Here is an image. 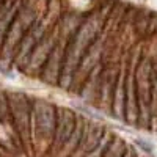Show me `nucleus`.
<instances>
[{"label": "nucleus", "instance_id": "5", "mask_svg": "<svg viewBox=\"0 0 157 157\" xmlns=\"http://www.w3.org/2000/svg\"><path fill=\"white\" fill-rule=\"evenodd\" d=\"M83 120L80 116H77V124L72 130L71 137L68 138V141L63 145V148L58 151V154L55 157H72L74 152L77 151L78 145H80V140H82V135H83Z\"/></svg>", "mask_w": 157, "mask_h": 157}, {"label": "nucleus", "instance_id": "11", "mask_svg": "<svg viewBox=\"0 0 157 157\" xmlns=\"http://www.w3.org/2000/svg\"><path fill=\"white\" fill-rule=\"evenodd\" d=\"M123 157H137V155H135V152L132 149H126V152L123 154Z\"/></svg>", "mask_w": 157, "mask_h": 157}, {"label": "nucleus", "instance_id": "10", "mask_svg": "<svg viewBox=\"0 0 157 157\" xmlns=\"http://www.w3.org/2000/svg\"><path fill=\"white\" fill-rule=\"evenodd\" d=\"M0 121L3 123H11V113H10V105H8V96L0 91Z\"/></svg>", "mask_w": 157, "mask_h": 157}, {"label": "nucleus", "instance_id": "8", "mask_svg": "<svg viewBox=\"0 0 157 157\" xmlns=\"http://www.w3.org/2000/svg\"><path fill=\"white\" fill-rule=\"evenodd\" d=\"M126 149H127V146L124 145V141L118 137H113V141L109 145L107 151L104 152L102 157H123Z\"/></svg>", "mask_w": 157, "mask_h": 157}, {"label": "nucleus", "instance_id": "9", "mask_svg": "<svg viewBox=\"0 0 157 157\" xmlns=\"http://www.w3.org/2000/svg\"><path fill=\"white\" fill-rule=\"evenodd\" d=\"M112 143V135L109 134V132H105L102 135V138H101V141H99V145L91 151L86 157H102L104 155V152L107 151V148H109V145Z\"/></svg>", "mask_w": 157, "mask_h": 157}, {"label": "nucleus", "instance_id": "7", "mask_svg": "<svg viewBox=\"0 0 157 157\" xmlns=\"http://www.w3.org/2000/svg\"><path fill=\"white\" fill-rule=\"evenodd\" d=\"M63 54H61V49L60 47H55L52 50V54L46 63V68H44V78L47 82H55L57 77H58V72H60V68H63Z\"/></svg>", "mask_w": 157, "mask_h": 157}, {"label": "nucleus", "instance_id": "3", "mask_svg": "<svg viewBox=\"0 0 157 157\" xmlns=\"http://www.w3.org/2000/svg\"><path fill=\"white\" fill-rule=\"evenodd\" d=\"M77 124V115L72 113L68 109H61L57 113V126H55V135H54V141L50 145V152H54V155L58 154V151L63 148V145L68 141V138L71 137L72 130Z\"/></svg>", "mask_w": 157, "mask_h": 157}, {"label": "nucleus", "instance_id": "4", "mask_svg": "<svg viewBox=\"0 0 157 157\" xmlns=\"http://www.w3.org/2000/svg\"><path fill=\"white\" fill-rule=\"evenodd\" d=\"M57 43V38H54V35H49V36H46L44 39H41V41L38 43V46L33 49V52H32V58H30V68H32V71H35L36 68H39V66H43L44 64V61L50 57V54H52V49H55L54 47V44Z\"/></svg>", "mask_w": 157, "mask_h": 157}, {"label": "nucleus", "instance_id": "1", "mask_svg": "<svg viewBox=\"0 0 157 157\" xmlns=\"http://www.w3.org/2000/svg\"><path fill=\"white\" fill-rule=\"evenodd\" d=\"M55 126V107L43 99H38L32 109V146L39 151H49L54 141Z\"/></svg>", "mask_w": 157, "mask_h": 157}, {"label": "nucleus", "instance_id": "6", "mask_svg": "<svg viewBox=\"0 0 157 157\" xmlns=\"http://www.w3.org/2000/svg\"><path fill=\"white\" fill-rule=\"evenodd\" d=\"M19 13V2H13L8 0L6 3H3L0 6V41L3 39V35L6 33L8 27L11 25V22L14 21V17Z\"/></svg>", "mask_w": 157, "mask_h": 157}, {"label": "nucleus", "instance_id": "2", "mask_svg": "<svg viewBox=\"0 0 157 157\" xmlns=\"http://www.w3.org/2000/svg\"><path fill=\"white\" fill-rule=\"evenodd\" d=\"M8 105L11 121L21 140V145L25 143L27 146L32 141V107L29 104V99L21 93H13L8 94Z\"/></svg>", "mask_w": 157, "mask_h": 157}]
</instances>
